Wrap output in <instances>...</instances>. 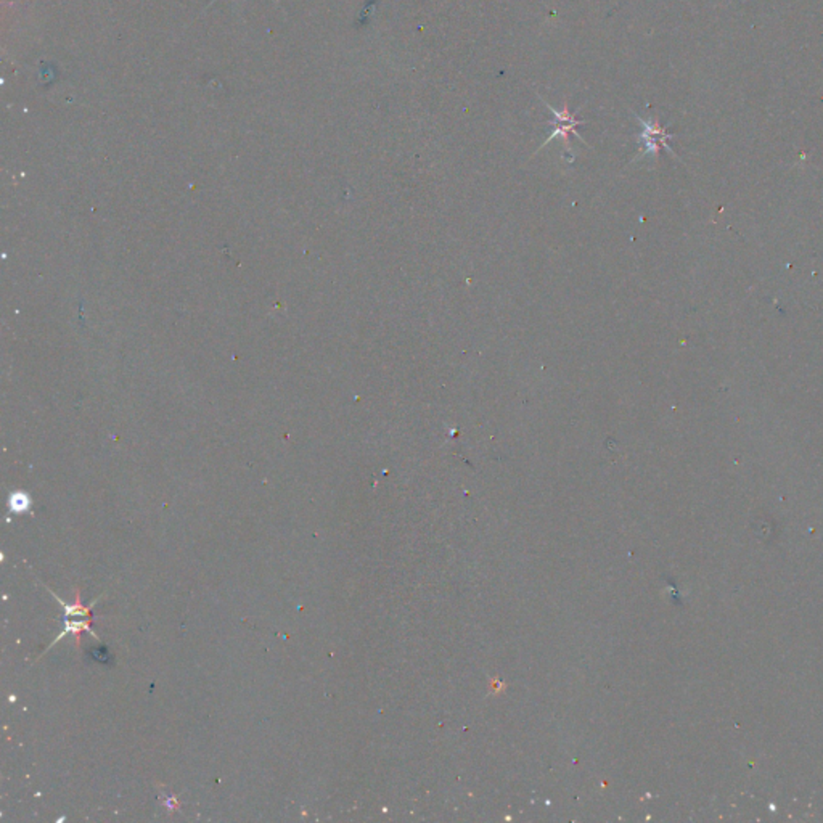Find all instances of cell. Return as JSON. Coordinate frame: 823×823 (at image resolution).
Wrapping results in <instances>:
<instances>
[{
    "mask_svg": "<svg viewBox=\"0 0 823 823\" xmlns=\"http://www.w3.org/2000/svg\"><path fill=\"white\" fill-rule=\"evenodd\" d=\"M540 100H542L544 107H545V108H548L550 111H552L553 116H555V121L552 122V124H553V132H552V136L545 138V142L542 143V145H540V148H544L545 145H547V143H550V142L553 140V138H557V137H562V138H563V143H564V145L568 147V145H569V136H571V133H573L574 137H577L579 140L584 142V138H582V137L579 136V133H577L576 127L579 126V124H584V122H586V121H582V119H577V118H576V114L569 111L568 103L564 105V107H563L562 109H555V108L552 107V105H548L547 102H545L544 98H540ZM540 148H539V150H540Z\"/></svg>",
    "mask_w": 823,
    "mask_h": 823,
    "instance_id": "cell-1",
    "label": "cell"
},
{
    "mask_svg": "<svg viewBox=\"0 0 823 823\" xmlns=\"http://www.w3.org/2000/svg\"><path fill=\"white\" fill-rule=\"evenodd\" d=\"M637 121L642 124V127H643L642 133H640V138H642L645 148L640 156L656 155V153L661 150V147L666 148L667 151H671V148H669V145H667V138H671V136H669V133L664 131V129L659 126L658 122L645 121V119L639 118V116H637Z\"/></svg>",
    "mask_w": 823,
    "mask_h": 823,
    "instance_id": "cell-2",
    "label": "cell"
},
{
    "mask_svg": "<svg viewBox=\"0 0 823 823\" xmlns=\"http://www.w3.org/2000/svg\"><path fill=\"white\" fill-rule=\"evenodd\" d=\"M84 630H85V632L92 634V630H90V619H89V617H85L84 621H78V623H68V621H65V630L58 635V637L55 639V642L52 643L49 648L54 647L55 643H58L60 640L63 639L65 635H68V634H73L74 637L78 639V642H79V635H81V632H84ZM94 637H95V635H94Z\"/></svg>",
    "mask_w": 823,
    "mask_h": 823,
    "instance_id": "cell-3",
    "label": "cell"
},
{
    "mask_svg": "<svg viewBox=\"0 0 823 823\" xmlns=\"http://www.w3.org/2000/svg\"><path fill=\"white\" fill-rule=\"evenodd\" d=\"M31 504V497L25 494V492H15V494H12L10 499H8V509H10L12 513H25V511H30Z\"/></svg>",
    "mask_w": 823,
    "mask_h": 823,
    "instance_id": "cell-4",
    "label": "cell"
},
{
    "mask_svg": "<svg viewBox=\"0 0 823 823\" xmlns=\"http://www.w3.org/2000/svg\"><path fill=\"white\" fill-rule=\"evenodd\" d=\"M52 593H54V592H52ZM54 595H55V593H54ZM55 598L60 601V605L63 606L65 617H70V616H89L90 608L81 605V603H79V593H78V597H76V605H68V603H63L56 595H55Z\"/></svg>",
    "mask_w": 823,
    "mask_h": 823,
    "instance_id": "cell-5",
    "label": "cell"
}]
</instances>
